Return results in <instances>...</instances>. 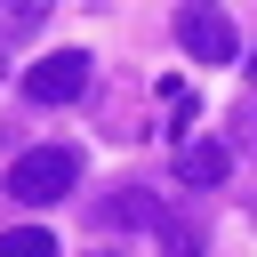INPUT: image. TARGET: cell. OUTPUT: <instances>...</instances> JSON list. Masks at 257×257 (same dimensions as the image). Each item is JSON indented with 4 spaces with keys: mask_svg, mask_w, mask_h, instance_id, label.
<instances>
[{
    "mask_svg": "<svg viewBox=\"0 0 257 257\" xmlns=\"http://www.w3.org/2000/svg\"><path fill=\"white\" fill-rule=\"evenodd\" d=\"M48 8H56V0H0V48H24V40L48 24Z\"/></svg>",
    "mask_w": 257,
    "mask_h": 257,
    "instance_id": "5",
    "label": "cell"
},
{
    "mask_svg": "<svg viewBox=\"0 0 257 257\" xmlns=\"http://www.w3.org/2000/svg\"><path fill=\"white\" fill-rule=\"evenodd\" d=\"M72 185H80V153H72V145H32V153L8 161V201H24V209L64 201Z\"/></svg>",
    "mask_w": 257,
    "mask_h": 257,
    "instance_id": "1",
    "label": "cell"
},
{
    "mask_svg": "<svg viewBox=\"0 0 257 257\" xmlns=\"http://www.w3.org/2000/svg\"><path fill=\"white\" fill-rule=\"evenodd\" d=\"M153 233H161V241H169L177 257H201V225H185V217H161Z\"/></svg>",
    "mask_w": 257,
    "mask_h": 257,
    "instance_id": "9",
    "label": "cell"
},
{
    "mask_svg": "<svg viewBox=\"0 0 257 257\" xmlns=\"http://www.w3.org/2000/svg\"><path fill=\"white\" fill-rule=\"evenodd\" d=\"M161 112H169V128H193V88L185 80H161Z\"/></svg>",
    "mask_w": 257,
    "mask_h": 257,
    "instance_id": "8",
    "label": "cell"
},
{
    "mask_svg": "<svg viewBox=\"0 0 257 257\" xmlns=\"http://www.w3.org/2000/svg\"><path fill=\"white\" fill-rule=\"evenodd\" d=\"M104 225H161V201H153L145 185H120V193L104 201Z\"/></svg>",
    "mask_w": 257,
    "mask_h": 257,
    "instance_id": "6",
    "label": "cell"
},
{
    "mask_svg": "<svg viewBox=\"0 0 257 257\" xmlns=\"http://www.w3.org/2000/svg\"><path fill=\"white\" fill-rule=\"evenodd\" d=\"M225 169H233V153L217 137H185L177 145V185H225Z\"/></svg>",
    "mask_w": 257,
    "mask_h": 257,
    "instance_id": "4",
    "label": "cell"
},
{
    "mask_svg": "<svg viewBox=\"0 0 257 257\" xmlns=\"http://www.w3.org/2000/svg\"><path fill=\"white\" fill-rule=\"evenodd\" d=\"M177 40H185L193 64H233V56H241V32H233V16H225L217 0H185V8H177Z\"/></svg>",
    "mask_w": 257,
    "mask_h": 257,
    "instance_id": "2",
    "label": "cell"
},
{
    "mask_svg": "<svg viewBox=\"0 0 257 257\" xmlns=\"http://www.w3.org/2000/svg\"><path fill=\"white\" fill-rule=\"evenodd\" d=\"M0 257H56V241H48L40 225H16V233L0 241Z\"/></svg>",
    "mask_w": 257,
    "mask_h": 257,
    "instance_id": "7",
    "label": "cell"
},
{
    "mask_svg": "<svg viewBox=\"0 0 257 257\" xmlns=\"http://www.w3.org/2000/svg\"><path fill=\"white\" fill-rule=\"evenodd\" d=\"M80 88H88V56H80V48H56V56H40V64L24 72V96H32V104H72Z\"/></svg>",
    "mask_w": 257,
    "mask_h": 257,
    "instance_id": "3",
    "label": "cell"
}]
</instances>
